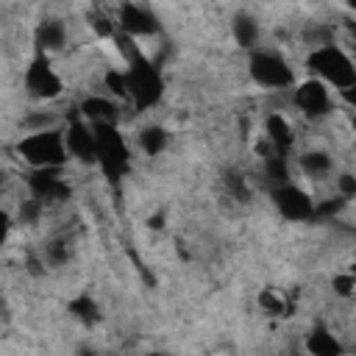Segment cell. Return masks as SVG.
<instances>
[{
	"mask_svg": "<svg viewBox=\"0 0 356 356\" xmlns=\"http://www.w3.org/2000/svg\"><path fill=\"white\" fill-rule=\"evenodd\" d=\"M120 42H122L120 47H122L125 61H128V67L122 70V75H125V97H131L136 111H147L161 100L164 78H161L159 67L134 44V39L120 36Z\"/></svg>",
	"mask_w": 356,
	"mask_h": 356,
	"instance_id": "obj_1",
	"label": "cell"
},
{
	"mask_svg": "<svg viewBox=\"0 0 356 356\" xmlns=\"http://www.w3.org/2000/svg\"><path fill=\"white\" fill-rule=\"evenodd\" d=\"M306 64H309V70L317 75V81L325 83V86H334V89H339V92H350V89L356 86V67H353V58H350L342 47H337L334 42L314 47V50L309 53Z\"/></svg>",
	"mask_w": 356,
	"mask_h": 356,
	"instance_id": "obj_2",
	"label": "cell"
},
{
	"mask_svg": "<svg viewBox=\"0 0 356 356\" xmlns=\"http://www.w3.org/2000/svg\"><path fill=\"white\" fill-rule=\"evenodd\" d=\"M17 153L22 161H28L33 170H61L67 164V147H64V131L58 128H39L17 142Z\"/></svg>",
	"mask_w": 356,
	"mask_h": 356,
	"instance_id": "obj_3",
	"label": "cell"
},
{
	"mask_svg": "<svg viewBox=\"0 0 356 356\" xmlns=\"http://www.w3.org/2000/svg\"><path fill=\"white\" fill-rule=\"evenodd\" d=\"M95 131V164L108 181H120L131 170V150L117 125H92Z\"/></svg>",
	"mask_w": 356,
	"mask_h": 356,
	"instance_id": "obj_4",
	"label": "cell"
},
{
	"mask_svg": "<svg viewBox=\"0 0 356 356\" xmlns=\"http://www.w3.org/2000/svg\"><path fill=\"white\" fill-rule=\"evenodd\" d=\"M248 72L264 89H289L295 83V72L289 61L275 50H253L248 61Z\"/></svg>",
	"mask_w": 356,
	"mask_h": 356,
	"instance_id": "obj_5",
	"label": "cell"
},
{
	"mask_svg": "<svg viewBox=\"0 0 356 356\" xmlns=\"http://www.w3.org/2000/svg\"><path fill=\"white\" fill-rule=\"evenodd\" d=\"M25 89L36 100H53V97L61 95V89H64L61 75L53 70V64H50V58L44 53H36L33 61L28 64V70H25Z\"/></svg>",
	"mask_w": 356,
	"mask_h": 356,
	"instance_id": "obj_6",
	"label": "cell"
},
{
	"mask_svg": "<svg viewBox=\"0 0 356 356\" xmlns=\"http://www.w3.org/2000/svg\"><path fill=\"white\" fill-rule=\"evenodd\" d=\"M273 203L278 209V214L289 222H306L314 217V200L309 192H303L300 186L295 184H281V186H273Z\"/></svg>",
	"mask_w": 356,
	"mask_h": 356,
	"instance_id": "obj_7",
	"label": "cell"
},
{
	"mask_svg": "<svg viewBox=\"0 0 356 356\" xmlns=\"http://www.w3.org/2000/svg\"><path fill=\"white\" fill-rule=\"evenodd\" d=\"M292 103L295 108H300L306 117L317 120V117H325L331 111V92L325 83H320L317 78H309L303 83L295 86L292 92Z\"/></svg>",
	"mask_w": 356,
	"mask_h": 356,
	"instance_id": "obj_8",
	"label": "cell"
},
{
	"mask_svg": "<svg viewBox=\"0 0 356 356\" xmlns=\"http://www.w3.org/2000/svg\"><path fill=\"white\" fill-rule=\"evenodd\" d=\"M117 25L122 31V36L136 39V36H153L159 31V19L147 6L139 3H122L117 11Z\"/></svg>",
	"mask_w": 356,
	"mask_h": 356,
	"instance_id": "obj_9",
	"label": "cell"
},
{
	"mask_svg": "<svg viewBox=\"0 0 356 356\" xmlns=\"http://www.w3.org/2000/svg\"><path fill=\"white\" fill-rule=\"evenodd\" d=\"M28 189L33 195V200L44 203H61L70 197V184L61 178L58 170H33L28 175Z\"/></svg>",
	"mask_w": 356,
	"mask_h": 356,
	"instance_id": "obj_10",
	"label": "cell"
},
{
	"mask_svg": "<svg viewBox=\"0 0 356 356\" xmlns=\"http://www.w3.org/2000/svg\"><path fill=\"white\" fill-rule=\"evenodd\" d=\"M64 147L67 156H72L81 164H95V131L86 120L75 117L64 128Z\"/></svg>",
	"mask_w": 356,
	"mask_h": 356,
	"instance_id": "obj_11",
	"label": "cell"
},
{
	"mask_svg": "<svg viewBox=\"0 0 356 356\" xmlns=\"http://www.w3.org/2000/svg\"><path fill=\"white\" fill-rule=\"evenodd\" d=\"M120 108L111 97L103 95H92L81 103V120H86L89 125H117Z\"/></svg>",
	"mask_w": 356,
	"mask_h": 356,
	"instance_id": "obj_12",
	"label": "cell"
},
{
	"mask_svg": "<svg viewBox=\"0 0 356 356\" xmlns=\"http://www.w3.org/2000/svg\"><path fill=\"white\" fill-rule=\"evenodd\" d=\"M267 142H270V150L278 153V156H286L292 150V142H295V134H292V125L281 117V114H270L267 117Z\"/></svg>",
	"mask_w": 356,
	"mask_h": 356,
	"instance_id": "obj_13",
	"label": "cell"
},
{
	"mask_svg": "<svg viewBox=\"0 0 356 356\" xmlns=\"http://www.w3.org/2000/svg\"><path fill=\"white\" fill-rule=\"evenodd\" d=\"M306 350H309L312 356H342V353H345L339 337H337L334 331L323 328V325H317V328L309 331V337H306Z\"/></svg>",
	"mask_w": 356,
	"mask_h": 356,
	"instance_id": "obj_14",
	"label": "cell"
},
{
	"mask_svg": "<svg viewBox=\"0 0 356 356\" xmlns=\"http://www.w3.org/2000/svg\"><path fill=\"white\" fill-rule=\"evenodd\" d=\"M67 42V28L61 19H42L39 28H36V47L39 53H53V50H61Z\"/></svg>",
	"mask_w": 356,
	"mask_h": 356,
	"instance_id": "obj_15",
	"label": "cell"
},
{
	"mask_svg": "<svg viewBox=\"0 0 356 356\" xmlns=\"http://www.w3.org/2000/svg\"><path fill=\"white\" fill-rule=\"evenodd\" d=\"M300 170H303L309 178L320 181V178H325V175L334 170V161H331V156L323 153V150H309V153L300 156Z\"/></svg>",
	"mask_w": 356,
	"mask_h": 356,
	"instance_id": "obj_16",
	"label": "cell"
},
{
	"mask_svg": "<svg viewBox=\"0 0 356 356\" xmlns=\"http://www.w3.org/2000/svg\"><path fill=\"white\" fill-rule=\"evenodd\" d=\"M139 147L147 153V156H159L164 147H167V131L161 125H147L139 131Z\"/></svg>",
	"mask_w": 356,
	"mask_h": 356,
	"instance_id": "obj_17",
	"label": "cell"
},
{
	"mask_svg": "<svg viewBox=\"0 0 356 356\" xmlns=\"http://www.w3.org/2000/svg\"><path fill=\"white\" fill-rule=\"evenodd\" d=\"M234 39H236V44H242V47H256V39H259V25H256V19L248 17V14H236V19H234Z\"/></svg>",
	"mask_w": 356,
	"mask_h": 356,
	"instance_id": "obj_18",
	"label": "cell"
},
{
	"mask_svg": "<svg viewBox=\"0 0 356 356\" xmlns=\"http://www.w3.org/2000/svg\"><path fill=\"white\" fill-rule=\"evenodd\" d=\"M70 312L78 317V320H83V323H95L100 314H97V306H95V300L89 298V295H81V298H75L72 303H70Z\"/></svg>",
	"mask_w": 356,
	"mask_h": 356,
	"instance_id": "obj_19",
	"label": "cell"
},
{
	"mask_svg": "<svg viewBox=\"0 0 356 356\" xmlns=\"http://www.w3.org/2000/svg\"><path fill=\"white\" fill-rule=\"evenodd\" d=\"M103 83H106V89H108L114 97H125V75H122L120 70H108V72L103 75Z\"/></svg>",
	"mask_w": 356,
	"mask_h": 356,
	"instance_id": "obj_20",
	"label": "cell"
},
{
	"mask_svg": "<svg viewBox=\"0 0 356 356\" xmlns=\"http://www.w3.org/2000/svg\"><path fill=\"white\" fill-rule=\"evenodd\" d=\"M259 306H261L267 314H284V300H281L273 289H264V292L259 295Z\"/></svg>",
	"mask_w": 356,
	"mask_h": 356,
	"instance_id": "obj_21",
	"label": "cell"
},
{
	"mask_svg": "<svg viewBox=\"0 0 356 356\" xmlns=\"http://www.w3.org/2000/svg\"><path fill=\"white\" fill-rule=\"evenodd\" d=\"M225 186H228L239 200L248 197V186H245V178H242L239 172H225Z\"/></svg>",
	"mask_w": 356,
	"mask_h": 356,
	"instance_id": "obj_22",
	"label": "cell"
},
{
	"mask_svg": "<svg viewBox=\"0 0 356 356\" xmlns=\"http://www.w3.org/2000/svg\"><path fill=\"white\" fill-rule=\"evenodd\" d=\"M353 286H356V284H353V275H337V278H334V292L342 295V298H348V295L353 292Z\"/></svg>",
	"mask_w": 356,
	"mask_h": 356,
	"instance_id": "obj_23",
	"label": "cell"
},
{
	"mask_svg": "<svg viewBox=\"0 0 356 356\" xmlns=\"http://www.w3.org/2000/svg\"><path fill=\"white\" fill-rule=\"evenodd\" d=\"M8 231H11V217H8L6 209H0V248H3V242L8 239Z\"/></svg>",
	"mask_w": 356,
	"mask_h": 356,
	"instance_id": "obj_24",
	"label": "cell"
},
{
	"mask_svg": "<svg viewBox=\"0 0 356 356\" xmlns=\"http://www.w3.org/2000/svg\"><path fill=\"white\" fill-rule=\"evenodd\" d=\"M81 356H97V353H92V350H83V353H81Z\"/></svg>",
	"mask_w": 356,
	"mask_h": 356,
	"instance_id": "obj_25",
	"label": "cell"
},
{
	"mask_svg": "<svg viewBox=\"0 0 356 356\" xmlns=\"http://www.w3.org/2000/svg\"><path fill=\"white\" fill-rule=\"evenodd\" d=\"M153 356H164V353H153Z\"/></svg>",
	"mask_w": 356,
	"mask_h": 356,
	"instance_id": "obj_26",
	"label": "cell"
}]
</instances>
